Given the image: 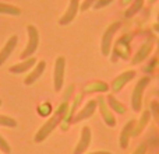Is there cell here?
Listing matches in <instances>:
<instances>
[{"label": "cell", "instance_id": "1", "mask_svg": "<svg viewBox=\"0 0 159 154\" xmlns=\"http://www.w3.org/2000/svg\"><path fill=\"white\" fill-rule=\"evenodd\" d=\"M66 112H67V102H63L61 105L57 107V109L55 111V113H53V115L50 116V118L48 119L41 128H39L38 133L35 135V143H41V142H43L45 139H46L48 136H49L50 133H52L53 130L63 122Z\"/></svg>", "mask_w": 159, "mask_h": 154}, {"label": "cell", "instance_id": "2", "mask_svg": "<svg viewBox=\"0 0 159 154\" xmlns=\"http://www.w3.org/2000/svg\"><path fill=\"white\" fill-rule=\"evenodd\" d=\"M27 32H28V44L25 46V49L22 51V53L20 55L21 59H28L32 58V55L36 52L39 45V31L35 25L30 24L27 27Z\"/></svg>", "mask_w": 159, "mask_h": 154}, {"label": "cell", "instance_id": "3", "mask_svg": "<svg viewBox=\"0 0 159 154\" xmlns=\"http://www.w3.org/2000/svg\"><path fill=\"white\" fill-rule=\"evenodd\" d=\"M64 73H66V59L59 56L53 67V88L55 91H60L64 84Z\"/></svg>", "mask_w": 159, "mask_h": 154}, {"label": "cell", "instance_id": "4", "mask_svg": "<svg viewBox=\"0 0 159 154\" xmlns=\"http://www.w3.org/2000/svg\"><path fill=\"white\" fill-rule=\"evenodd\" d=\"M17 42H18V36L11 35L10 38L7 39V42L4 44V46L0 49V66H3V65L6 63V60L10 58V55L13 53V51L16 49V46H17Z\"/></svg>", "mask_w": 159, "mask_h": 154}, {"label": "cell", "instance_id": "5", "mask_svg": "<svg viewBox=\"0 0 159 154\" xmlns=\"http://www.w3.org/2000/svg\"><path fill=\"white\" fill-rule=\"evenodd\" d=\"M91 143V129L88 126H84L81 130V137H80V142L77 143L74 149V154H84L87 152V149L89 147Z\"/></svg>", "mask_w": 159, "mask_h": 154}, {"label": "cell", "instance_id": "6", "mask_svg": "<svg viewBox=\"0 0 159 154\" xmlns=\"http://www.w3.org/2000/svg\"><path fill=\"white\" fill-rule=\"evenodd\" d=\"M78 4H80V0H70V4H69V10L60 17L59 20V24L60 25H67L74 20V17L77 16V11H78Z\"/></svg>", "mask_w": 159, "mask_h": 154}, {"label": "cell", "instance_id": "7", "mask_svg": "<svg viewBox=\"0 0 159 154\" xmlns=\"http://www.w3.org/2000/svg\"><path fill=\"white\" fill-rule=\"evenodd\" d=\"M45 69H46V63H45L43 60H41L39 63H36L35 65V67H34L32 70H31L30 73H28V76L25 77V84L27 85H31V84H34V83L36 81V80L39 79V77L42 76V73L45 72Z\"/></svg>", "mask_w": 159, "mask_h": 154}, {"label": "cell", "instance_id": "8", "mask_svg": "<svg viewBox=\"0 0 159 154\" xmlns=\"http://www.w3.org/2000/svg\"><path fill=\"white\" fill-rule=\"evenodd\" d=\"M36 65V59L34 58H28V59H24V62H21V63H17L14 65V66L10 67V72L14 73V75H21V73H25L28 72V70L32 69V66H35Z\"/></svg>", "mask_w": 159, "mask_h": 154}, {"label": "cell", "instance_id": "9", "mask_svg": "<svg viewBox=\"0 0 159 154\" xmlns=\"http://www.w3.org/2000/svg\"><path fill=\"white\" fill-rule=\"evenodd\" d=\"M95 108H96V101H89L81 111H80L77 115L73 118V122L77 123V122H80V121H84V119L92 116V113L95 112Z\"/></svg>", "mask_w": 159, "mask_h": 154}, {"label": "cell", "instance_id": "10", "mask_svg": "<svg viewBox=\"0 0 159 154\" xmlns=\"http://www.w3.org/2000/svg\"><path fill=\"white\" fill-rule=\"evenodd\" d=\"M117 27H119V24L110 25V27L106 30V32H105L103 38H102V52H103V55H107V53H109L110 42H112L113 34H115V31H116V28H117Z\"/></svg>", "mask_w": 159, "mask_h": 154}, {"label": "cell", "instance_id": "11", "mask_svg": "<svg viewBox=\"0 0 159 154\" xmlns=\"http://www.w3.org/2000/svg\"><path fill=\"white\" fill-rule=\"evenodd\" d=\"M0 14H7V16H20L21 8L17 6L8 4V3H0Z\"/></svg>", "mask_w": 159, "mask_h": 154}, {"label": "cell", "instance_id": "12", "mask_svg": "<svg viewBox=\"0 0 159 154\" xmlns=\"http://www.w3.org/2000/svg\"><path fill=\"white\" fill-rule=\"evenodd\" d=\"M144 80L140 83V84L135 87V91L134 94H133V108H134L135 111L140 109V105H141V93H143V85H144Z\"/></svg>", "mask_w": 159, "mask_h": 154}, {"label": "cell", "instance_id": "13", "mask_svg": "<svg viewBox=\"0 0 159 154\" xmlns=\"http://www.w3.org/2000/svg\"><path fill=\"white\" fill-rule=\"evenodd\" d=\"M131 76H134V72L124 73V75H121L119 79H116L115 83H113V91H119V90H120V88L124 85V83L129 81V80L131 79Z\"/></svg>", "mask_w": 159, "mask_h": 154}, {"label": "cell", "instance_id": "14", "mask_svg": "<svg viewBox=\"0 0 159 154\" xmlns=\"http://www.w3.org/2000/svg\"><path fill=\"white\" fill-rule=\"evenodd\" d=\"M99 105H101V109H102V115H103V119H105V122H106L109 126H115V119H113V116H112V113L107 111V108L105 107V104H103V99L102 98H99Z\"/></svg>", "mask_w": 159, "mask_h": 154}, {"label": "cell", "instance_id": "15", "mask_svg": "<svg viewBox=\"0 0 159 154\" xmlns=\"http://www.w3.org/2000/svg\"><path fill=\"white\" fill-rule=\"evenodd\" d=\"M0 126H6V128H16L17 126V121L10 116L6 115H0Z\"/></svg>", "mask_w": 159, "mask_h": 154}, {"label": "cell", "instance_id": "16", "mask_svg": "<svg viewBox=\"0 0 159 154\" xmlns=\"http://www.w3.org/2000/svg\"><path fill=\"white\" fill-rule=\"evenodd\" d=\"M0 150H2L4 154H10L11 153V147L10 144L7 143V140H6L4 137H3L2 135H0Z\"/></svg>", "mask_w": 159, "mask_h": 154}, {"label": "cell", "instance_id": "17", "mask_svg": "<svg viewBox=\"0 0 159 154\" xmlns=\"http://www.w3.org/2000/svg\"><path fill=\"white\" fill-rule=\"evenodd\" d=\"M107 99H109V104H110V107H112L115 111H117L119 113H123V112H124V108L121 107V105L119 104V102H116L113 97H107Z\"/></svg>", "mask_w": 159, "mask_h": 154}, {"label": "cell", "instance_id": "18", "mask_svg": "<svg viewBox=\"0 0 159 154\" xmlns=\"http://www.w3.org/2000/svg\"><path fill=\"white\" fill-rule=\"evenodd\" d=\"M50 112V105L49 104H45L39 107V115H48Z\"/></svg>", "mask_w": 159, "mask_h": 154}, {"label": "cell", "instance_id": "19", "mask_svg": "<svg viewBox=\"0 0 159 154\" xmlns=\"http://www.w3.org/2000/svg\"><path fill=\"white\" fill-rule=\"evenodd\" d=\"M145 150H147V147L144 146V144H141V146L138 147V149L135 150V152L133 153V154H145Z\"/></svg>", "mask_w": 159, "mask_h": 154}, {"label": "cell", "instance_id": "20", "mask_svg": "<svg viewBox=\"0 0 159 154\" xmlns=\"http://www.w3.org/2000/svg\"><path fill=\"white\" fill-rule=\"evenodd\" d=\"M91 154H110L109 152H95V153H91Z\"/></svg>", "mask_w": 159, "mask_h": 154}, {"label": "cell", "instance_id": "21", "mask_svg": "<svg viewBox=\"0 0 159 154\" xmlns=\"http://www.w3.org/2000/svg\"><path fill=\"white\" fill-rule=\"evenodd\" d=\"M0 107H2V99H0Z\"/></svg>", "mask_w": 159, "mask_h": 154}]
</instances>
